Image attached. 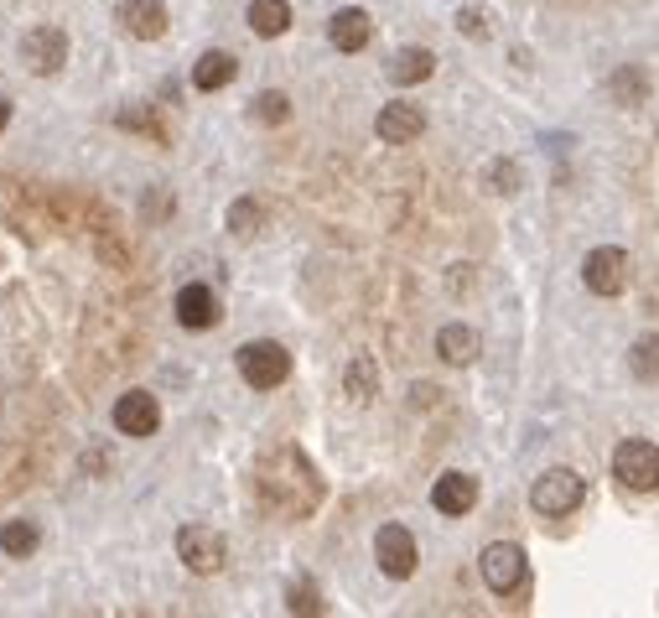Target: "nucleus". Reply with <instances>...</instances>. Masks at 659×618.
I'll return each mask as SVG.
<instances>
[{
    "mask_svg": "<svg viewBox=\"0 0 659 618\" xmlns=\"http://www.w3.org/2000/svg\"><path fill=\"white\" fill-rule=\"evenodd\" d=\"M374 130H379L385 146H410V140L426 130L421 104H385V109H379V121H374Z\"/></svg>",
    "mask_w": 659,
    "mask_h": 618,
    "instance_id": "12",
    "label": "nucleus"
},
{
    "mask_svg": "<svg viewBox=\"0 0 659 618\" xmlns=\"http://www.w3.org/2000/svg\"><path fill=\"white\" fill-rule=\"evenodd\" d=\"M36 541H42V535H36L32 520H6V525H0V546L11 551V556H32Z\"/></svg>",
    "mask_w": 659,
    "mask_h": 618,
    "instance_id": "25",
    "label": "nucleus"
},
{
    "mask_svg": "<svg viewBox=\"0 0 659 618\" xmlns=\"http://www.w3.org/2000/svg\"><path fill=\"white\" fill-rule=\"evenodd\" d=\"M234 73H239V57L234 52H203L198 63H192V88H203V94H213V88L223 84H234Z\"/></svg>",
    "mask_w": 659,
    "mask_h": 618,
    "instance_id": "18",
    "label": "nucleus"
},
{
    "mask_svg": "<svg viewBox=\"0 0 659 618\" xmlns=\"http://www.w3.org/2000/svg\"><path fill=\"white\" fill-rule=\"evenodd\" d=\"M291 27V0H250V32L281 36Z\"/></svg>",
    "mask_w": 659,
    "mask_h": 618,
    "instance_id": "21",
    "label": "nucleus"
},
{
    "mask_svg": "<svg viewBox=\"0 0 659 618\" xmlns=\"http://www.w3.org/2000/svg\"><path fill=\"white\" fill-rule=\"evenodd\" d=\"M177 323L198 327V333L219 323V296H213V286H203V281L182 286V292H177Z\"/></svg>",
    "mask_w": 659,
    "mask_h": 618,
    "instance_id": "14",
    "label": "nucleus"
},
{
    "mask_svg": "<svg viewBox=\"0 0 659 618\" xmlns=\"http://www.w3.org/2000/svg\"><path fill=\"white\" fill-rule=\"evenodd\" d=\"M21 63H27V73H36V78H52V73L69 63V32L63 27H52V21H42V27H32V32L21 36Z\"/></svg>",
    "mask_w": 659,
    "mask_h": 618,
    "instance_id": "5",
    "label": "nucleus"
},
{
    "mask_svg": "<svg viewBox=\"0 0 659 618\" xmlns=\"http://www.w3.org/2000/svg\"><path fill=\"white\" fill-rule=\"evenodd\" d=\"M437 73V52L431 48H400L395 57H389V78L406 88V84H426Z\"/></svg>",
    "mask_w": 659,
    "mask_h": 618,
    "instance_id": "19",
    "label": "nucleus"
},
{
    "mask_svg": "<svg viewBox=\"0 0 659 618\" xmlns=\"http://www.w3.org/2000/svg\"><path fill=\"white\" fill-rule=\"evenodd\" d=\"M115 125L119 130H140V136H151L156 146H167V125L156 121V104H125V109H119L115 115Z\"/></svg>",
    "mask_w": 659,
    "mask_h": 618,
    "instance_id": "22",
    "label": "nucleus"
},
{
    "mask_svg": "<svg viewBox=\"0 0 659 618\" xmlns=\"http://www.w3.org/2000/svg\"><path fill=\"white\" fill-rule=\"evenodd\" d=\"M254 121L260 125H286L291 121V99L281 94V88H265V94L254 99Z\"/></svg>",
    "mask_w": 659,
    "mask_h": 618,
    "instance_id": "27",
    "label": "nucleus"
},
{
    "mask_svg": "<svg viewBox=\"0 0 659 618\" xmlns=\"http://www.w3.org/2000/svg\"><path fill=\"white\" fill-rule=\"evenodd\" d=\"M582 499H587V479H582V473H572V468H545L541 479H535V489H530V510L545 520H561V515H572Z\"/></svg>",
    "mask_w": 659,
    "mask_h": 618,
    "instance_id": "2",
    "label": "nucleus"
},
{
    "mask_svg": "<svg viewBox=\"0 0 659 618\" xmlns=\"http://www.w3.org/2000/svg\"><path fill=\"white\" fill-rule=\"evenodd\" d=\"M489 188L493 192H520V167H514V161H489Z\"/></svg>",
    "mask_w": 659,
    "mask_h": 618,
    "instance_id": "29",
    "label": "nucleus"
},
{
    "mask_svg": "<svg viewBox=\"0 0 659 618\" xmlns=\"http://www.w3.org/2000/svg\"><path fill=\"white\" fill-rule=\"evenodd\" d=\"M613 479L634 489V494H649L659 489V447L644 442V437H628V442L613 447Z\"/></svg>",
    "mask_w": 659,
    "mask_h": 618,
    "instance_id": "3",
    "label": "nucleus"
},
{
    "mask_svg": "<svg viewBox=\"0 0 659 618\" xmlns=\"http://www.w3.org/2000/svg\"><path fill=\"white\" fill-rule=\"evenodd\" d=\"M260 229H265V203H260V198H234V203H229V234L254 240Z\"/></svg>",
    "mask_w": 659,
    "mask_h": 618,
    "instance_id": "23",
    "label": "nucleus"
},
{
    "mask_svg": "<svg viewBox=\"0 0 659 618\" xmlns=\"http://www.w3.org/2000/svg\"><path fill=\"white\" fill-rule=\"evenodd\" d=\"M478 572H483L489 593L514 598L524 587V551L514 546V541H493V546H483V556H478Z\"/></svg>",
    "mask_w": 659,
    "mask_h": 618,
    "instance_id": "7",
    "label": "nucleus"
},
{
    "mask_svg": "<svg viewBox=\"0 0 659 618\" xmlns=\"http://www.w3.org/2000/svg\"><path fill=\"white\" fill-rule=\"evenodd\" d=\"M343 390H348V400L369 406V400L379 396V364H374L369 354H358V359L343 369Z\"/></svg>",
    "mask_w": 659,
    "mask_h": 618,
    "instance_id": "20",
    "label": "nucleus"
},
{
    "mask_svg": "<svg viewBox=\"0 0 659 618\" xmlns=\"http://www.w3.org/2000/svg\"><path fill=\"white\" fill-rule=\"evenodd\" d=\"M628 369H634V379L655 385L659 379V333H644L639 344L628 348Z\"/></svg>",
    "mask_w": 659,
    "mask_h": 618,
    "instance_id": "24",
    "label": "nucleus"
},
{
    "mask_svg": "<svg viewBox=\"0 0 659 618\" xmlns=\"http://www.w3.org/2000/svg\"><path fill=\"white\" fill-rule=\"evenodd\" d=\"M582 281H587L592 296H624L628 292V255L613 250V244L592 250V255L582 260Z\"/></svg>",
    "mask_w": 659,
    "mask_h": 618,
    "instance_id": "9",
    "label": "nucleus"
},
{
    "mask_svg": "<svg viewBox=\"0 0 659 618\" xmlns=\"http://www.w3.org/2000/svg\"><path fill=\"white\" fill-rule=\"evenodd\" d=\"M327 36H333V48L338 52H364L374 36V21L369 11H358V6H343L338 17L327 21Z\"/></svg>",
    "mask_w": 659,
    "mask_h": 618,
    "instance_id": "15",
    "label": "nucleus"
},
{
    "mask_svg": "<svg viewBox=\"0 0 659 618\" xmlns=\"http://www.w3.org/2000/svg\"><path fill=\"white\" fill-rule=\"evenodd\" d=\"M11 125V99H0V130Z\"/></svg>",
    "mask_w": 659,
    "mask_h": 618,
    "instance_id": "31",
    "label": "nucleus"
},
{
    "mask_svg": "<svg viewBox=\"0 0 659 618\" xmlns=\"http://www.w3.org/2000/svg\"><path fill=\"white\" fill-rule=\"evenodd\" d=\"M177 556H182L187 572L213 577V572H223V562H229V546H223V535L213 531V525H182V531H177Z\"/></svg>",
    "mask_w": 659,
    "mask_h": 618,
    "instance_id": "6",
    "label": "nucleus"
},
{
    "mask_svg": "<svg viewBox=\"0 0 659 618\" xmlns=\"http://www.w3.org/2000/svg\"><path fill=\"white\" fill-rule=\"evenodd\" d=\"M374 562H379V572H385V577L406 583L410 572H416V562H421L416 535H410L406 525H379V535H374Z\"/></svg>",
    "mask_w": 659,
    "mask_h": 618,
    "instance_id": "8",
    "label": "nucleus"
},
{
    "mask_svg": "<svg viewBox=\"0 0 659 618\" xmlns=\"http://www.w3.org/2000/svg\"><path fill=\"white\" fill-rule=\"evenodd\" d=\"M437 354L447 364H473L478 354H483V338H478V327H468V323H447L437 333Z\"/></svg>",
    "mask_w": 659,
    "mask_h": 618,
    "instance_id": "17",
    "label": "nucleus"
},
{
    "mask_svg": "<svg viewBox=\"0 0 659 618\" xmlns=\"http://www.w3.org/2000/svg\"><path fill=\"white\" fill-rule=\"evenodd\" d=\"M457 32H468V36H489V17H483L478 6H468V11H457Z\"/></svg>",
    "mask_w": 659,
    "mask_h": 618,
    "instance_id": "30",
    "label": "nucleus"
},
{
    "mask_svg": "<svg viewBox=\"0 0 659 618\" xmlns=\"http://www.w3.org/2000/svg\"><path fill=\"white\" fill-rule=\"evenodd\" d=\"M286 608L291 614H322V593H317V583H306V577H296V583L286 587Z\"/></svg>",
    "mask_w": 659,
    "mask_h": 618,
    "instance_id": "28",
    "label": "nucleus"
},
{
    "mask_svg": "<svg viewBox=\"0 0 659 618\" xmlns=\"http://www.w3.org/2000/svg\"><path fill=\"white\" fill-rule=\"evenodd\" d=\"M0 208H6V219H11V229H17L21 240H42V213L32 208V198H27V188L21 182H11V177H0Z\"/></svg>",
    "mask_w": 659,
    "mask_h": 618,
    "instance_id": "13",
    "label": "nucleus"
},
{
    "mask_svg": "<svg viewBox=\"0 0 659 618\" xmlns=\"http://www.w3.org/2000/svg\"><path fill=\"white\" fill-rule=\"evenodd\" d=\"M115 21L125 27L130 36L140 42H156V36H167V6L161 0H119L115 6Z\"/></svg>",
    "mask_w": 659,
    "mask_h": 618,
    "instance_id": "11",
    "label": "nucleus"
},
{
    "mask_svg": "<svg viewBox=\"0 0 659 618\" xmlns=\"http://www.w3.org/2000/svg\"><path fill=\"white\" fill-rule=\"evenodd\" d=\"M161 427V406H156L151 390H125L115 400V431L119 437H151Z\"/></svg>",
    "mask_w": 659,
    "mask_h": 618,
    "instance_id": "10",
    "label": "nucleus"
},
{
    "mask_svg": "<svg viewBox=\"0 0 659 618\" xmlns=\"http://www.w3.org/2000/svg\"><path fill=\"white\" fill-rule=\"evenodd\" d=\"M613 99L624 104V109H628V104H644V99H649V84H644V73H639V69H618V73H613Z\"/></svg>",
    "mask_w": 659,
    "mask_h": 618,
    "instance_id": "26",
    "label": "nucleus"
},
{
    "mask_svg": "<svg viewBox=\"0 0 659 618\" xmlns=\"http://www.w3.org/2000/svg\"><path fill=\"white\" fill-rule=\"evenodd\" d=\"M431 504L441 515H468L478 504V479L473 473H441L437 489H431Z\"/></svg>",
    "mask_w": 659,
    "mask_h": 618,
    "instance_id": "16",
    "label": "nucleus"
},
{
    "mask_svg": "<svg viewBox=\"0 0 659 618\" xmlns=\"http://www.w3.org/2000/svg\"><path fill=\"white\" fill-rule=\"evenodd\" d=\"M254 489L265 499V510L281 520H306L322 504V473L312 468V458L296 442H281L260 458Z\"/></svg>",
    "mask_w": 659,
    "mask_h": 618,
    "instance_id": "1",
    "label": "nucleus"
},
{
    "mask_svg": "<svg viewBox=\"0 0 659 618\" xmlns=\"http://www.w3.org/2000/svg\"><path fill=\"white\" fill-rule=\"evenodd\" d=\"M239 375H244V385H254V390H275V385H286L291 375V354L275 338H254V344L239 348Z\"/></svg>",
    "mask_w": 659,
    "mask_h": 618,
    "instance_id": "4",
    "label": "nucleus"
}]
</instances>
